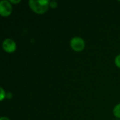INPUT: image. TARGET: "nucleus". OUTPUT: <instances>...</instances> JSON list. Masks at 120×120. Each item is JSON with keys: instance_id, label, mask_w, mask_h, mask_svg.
<instances>
[{"instance_id": "1", "label": "nucleus", "mask_w": 120, "mask_h": 120, "mask_svg": "<svg viewBox=\"0 0 120 120\" xmlns=\"http://www.w3.org/2000/svg\"><path fill=\"white\" fill-rule=\"evenodd\" d=\"M28 4L31 10L37 14L45 13L50 7L49 0H30Z\"/></svg>"}, {"instance_id": "2", "label": "nucleus", "mask_w": 120, "mask_h": 120, "mask_svg": "<svg viewBox=\"0 0 120 120\" xmlns=\"http://www.w3.org/2000/svg\"><path fill=\"white\" fill-rule=\"evenodd\" d=\"M70 46L75 52H81L85 48V41L79 37H75L70 40Z\"/></svg>"}, {"instance_id": "3", "label": "nucleus", "mask_w": 120, "mask_h": 120, "mask_svg": "<svg viewBox=\"0 0 120 120\" xmlns=\"http://www.w3.org/2000/svg\"><path fill=\"white\" fill-rule=\"evenodd\" d=\"M13 11L12 4L7 0H3L0 1V15L2 17L9 16Z\"/></svg>"}, {"instance_id": "4", "label": "nucleus", "mask_w": 120, "mask_h": 120, "mask_svg": "<svg viewBox=\"0 0 120 120\" xmlns=\"http://www.w3.org/2000/svg\"><path fill=\"white\" fill-rule=\"evenodd\" d=\"M2 48L5 52L8 53H12L15 51L17 45L16 43L12 39L8 38L4 40L2 43Z\"/></svg>"}, {"instance_id": "5", "label": "nucleus", "mask_w": 120, "mask_h": 120, "mask_svg": "<svg viewBox=\"0 0 120 120\" xmlns=\"http://www.w3.org/2000/svg\"><path fill=\"white\" fill-rule=\"evenodd\" d=\"M113 115L115 117L120 119V103L117 105L113 109Z\"/></svg>"}, {"instance_id": "6", "label": "nucleus", "mask_w": 120, "mask_h": 120, "mask_svg": "<svg viewBox=\"0 0 120 120\" xmlns=\"http://www.w3.org/2000/svg\"><path fill=\"white\" fill-rule=\"evenodd\" d=\"M115 65L117 68H120V54L117 55L115 58Z\"/></svg>"}, {"instance_id": "7", "label": "nucleus", "mask_w": 120, "mask_h": 120, "mask_svg": "<svg viewBox=\"0 0 120 120\" xmlns=\"http://www.w3.org/2000/svg\"><path fill=\"white\" fill-rule=\"evenodd\" d=\"M0 90H1V96H0V100H1V101H2L4 100V98L6 97V92L4 91V89H3V88H1V89H0Z\"/></svg>"}, {"instance_id": "8", "label": "nucleus", "mask_w": 120, "mask_h": 120, "mask_svg": "<svg viewBox=\"0 0 120 120\" xmlns=\"http://www.w3.org/2000/svg\"><path fill=\"white\" fill-rule=\"evenodd\" d=\"M49 6L51 8H56L58 6V3L55 1H50Z\"/></svg>"}, {"instance_id": "9", "label": "nucleus", "mask_w": 120, "mask_h": 120, "mask_svg": "<svg viewBox=\"0 0 120 120\" xmlns=\"http://www.w3.org/2000/svg\"><path fill=\"white\" fill-rule=\"evenodd\" d=\"M11 4H18V3H20V0H18V1H13V0H10L9 1Z\"/></svg>"}, {"instance_id": "10", "label": "nucleus", "mask_w": 120, "mask_h": 120, "mask_svg": "<svg viewBox=\"0 0 120 120\" xmlns=\"http://www.w3.org/2000/svg\"><path fill=\"white\" fill-rule=\"evenodd\" d=\"M0 120H11L9 118L6 117H1L0 118Z\"/></svg>"}]
</instances>
